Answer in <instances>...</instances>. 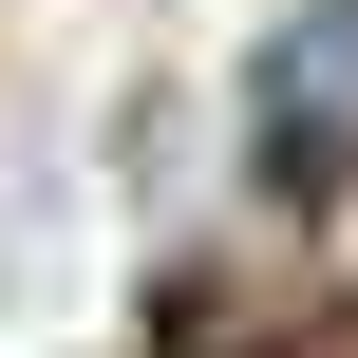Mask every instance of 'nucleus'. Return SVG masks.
<instances>
[{
    "label": "nucleus",
    "mask_w": 358,
    "mask_h": 358,
    "mask_svg": "<svg viewBox=\"0 0 358 358\" xmlns=\"http://www.w3.org/2000/svg\"><path fill=\"white\" fill-rule=\"evenodd\" d=\"M340 132H358V0H321V19L264 57V151H283V170H321Z\"/></svg>",
    "instance_id": "nucleus-1"
}]
</instances>
